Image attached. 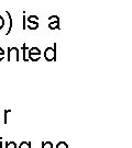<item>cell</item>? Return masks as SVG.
<instances>
[{
    "mask_svg": "<svg viewBox=\"0 0 132 148\" xmlns=\"http://www.w3.org/2000/svg\"><path fill=\"white\" fill-rule=\"evenodd\" d=\"M6 148H17V144L15 142H7Z\"/></svg>",
    "mask_w": 132,
    "mask_h": 148,
    "instance_id": "5b68a950",
    "label": "cell"
},
{
    "mask_svg": "<svg viewBox=\"0 0 132 148\" xmlns=\"http://www.w3.org/2000/svg\"><path fill=\"white\" fill-rule=\"evenodd\" d=\"M42 148H53V144L51 142H43L42 143Z\"/></svg>",
    "mask_w": 132,
    "mask_h": 148,
    "instance_id": "52a82bcc",
    "label": "cell"
},
{
    "mask_svg": "<svg viewBox=\"0 0 132 148\" xmlns=\"http://www.w3.org/2000/svg\"><path fill=\"white\" fill-rule=\"evenodd\" d=\"M3 55H5V52H3V49L0 47V60H2L3 59Z\"/></svg>",
    "mask_w": 132,
    "mask_h": 148,
    "instance_id": "ba28073f",
    "label": "cell"
},
{
    "mask_svg": "<svg viewBox=\"0 0 132 148\" xmlns=\"http://www.w3.org/2000/svg\"><path fill=\"white\" fill-rule=\"evenodd\" d=\"M45 58L48 59V60L55 59V51L53 48L51 47L46 48V51H45Z\"/></svg>",
    "mask_w": 132,
    "mask_h": 148,
    "instance_id": "3957f363",
    "label": "cell"
},
{
    "mask_svg": "<svg viewBox=\"0 0 132 148\" xmlns=\"http://www.w3.org/2000/svg\"><path fill=\"white\" fill-rule=\"evenodd\" d=\"M8 113H9V111H8V110H6V111H5V124H7V123H8V119H7Z\"/></svg>",
    "mask_w": 132,
    "mask_h": 148,
    "instance_id": "9c48e42d",
    "label": "cell"
},
{
    "mask_svg": "<svg viewBox=\"0 0 132 148\" xmlns=\"http://www.w3.org/2000/svg\"><path fill=\"white\" fill-rule=\"evenodd\" d=\"M19 148H31V143L30 142H22L19 145Z\"/></svg>",
    "mask_w": 132,
    "mask_h": 148,
    "instance_id": "277c9868",
    "label": "cell"
},
{
    "mask_svg": "<svg viewBox=\"0 0 132 148\" xmlns=\"http://www.w3.org/2000/svg\"><path fill=\"white\" fill-rule=\"evenodd\" d=\"M55 148H68V145L65 143V142H59V143L56 145Z\"/></svg>",
    "mask_w": 132,
    "mask_h": 148,
    "instance_id": "8992f818",
    "label": "cell"
},
{
    "mask_svg": "<svg viewBox=\"0 0 132 148\" xmlns=\"http://www.w3.org/2000/svg\"><path fill=\"white\" fill-rule=\"evenodd\" d=\"M29 57L31 58V60H37V59L40 58V51H39V48H31L30 52H29Z\"/></svg>",
    "mask_w": 132,
    "mask_h": 148,
    "instance_id": "7a4b0ae2",
    "label": "cell"
},
{
    "mask_svg": "<svg viewBox=\"0 0 132 148\" xmlns=\"http://www.w3.org/2000/svg\"><path fill=\"white\" fill-rule=\"evenodd\" d=\"M2 27H3V19L0 16V29H2Z\"/></svg>",
    "mask_w": 132,
    "mask_h": 148,
    "instance_id": "30bf717a",
    "label": "cell"
},
{
    "mask_svg": "<svg viewBox=\"0 0 132 148\" xmlns=\"http://www.w3.org/2000/svg\"><path fill=\"white\" fill-rule=\"evenodd\" d=\"M12 56L15 57L16 60H19V49L17 47L8 48V60H11Z\"/></svg>",
    "mask_w": 132,
    "mask_h": 148,
    "instance_id": "6da1fadb",
    "label": "cell"
}]
</instances>
